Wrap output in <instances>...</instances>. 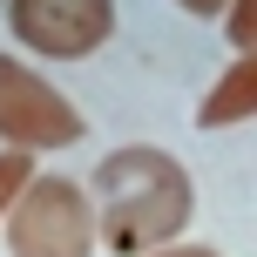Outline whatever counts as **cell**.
I'll return each instance as SVG.
<instances>
[{
  "instance_id": "cell-7",
  "label": "cell",
  "mask_w": 257,
  "mask_h": 257,
  "mask_svg": "<svg viewBox=\"0 0 257 257\" xmlns=\"http://www.w3.org/2000/svg\"><path fill=\"white\" fill-rule=\"evenodd\" d=\"M223 34H230L237 54L257 48V0H230V14H223Z\"/></svg>"
},
{
  "instance_id": "cell-9",
  "label": "cell",
  "mask_w": 257,
  "mask_h": 257,
  "mask_svg": "<svg viewBox=\"0 0 257 257\" xmlns=\"http://www.w3.org/2000/svg\"><path fill=\"white\" fill-rule=\"evenodd\" d=\"M149 257H223V250H210V244H183V237H176V244H163V250H149Z\"/></svg>"
},
{
  "instance_id": "cell-8",
  "label": "cell",
  "mask_w": 257,
  "mask_h": 257,
  "mask_svg": "<svg viewBox=\"0 0 257 257\" xmlns=\"http://www.w3.org/2000/svg\"><path fill=\"white\" fill-rule=\"evenodd\" d=\"M183 14H196V21H223L230 14V0H176Z\"/></svg>"
},
{
  "instance_id": "cell-5",
  "label": "cell",
  "mask_w": 257,
  "mask_h": 257,
  "mask_svg": "<svg viewBox=\"0 0 257 257\" xmlns=\"http://www.w3.org/2000/svg\"><path fill=\"white\" fill-rule=\"evenodd\" d=\"M250 115H257V48L237 54V61L210 81V95L196 102V128H237Z\"/></svg>"
},
{
  "instance_id": "cell-6",
  "label": "cell",
  "mask_w": 257,
  "mask_h": 257,
  "mask_svg": "<svg viewBox=\"0 0 257 257\" xmlns=\"http://www.w3.org/2000/svg\"><path fill=\"white\" fill-rule=\"evenodd\" d=\"M27 183H34V156L27 149H0V230H7V210L21 203Z\"/></svg>"
},
{
  "instance_id": "cell-1",
  "label": "cell",
  "mask_w": 257,
  "mask_h": 257,
  "mask_svg": "<svg viewBox=\"0 0 257 257\" xmlns=\"http://www.w3.org/2000/svg\"><path fill=\"white\" fill-rule=\"evenodd\" d=\"M88 196H95V217H102V244L122 257H149V250L176 244L196 210L190 169L156 142L108 149L88 176Z\"/></svg>"
},
{
  "instance_id": "cell-4",
  "label": "cell",
  "mask_w": 257,
  "mask_h": 257,
  "mask_svg": "<svg viewBox=\"0 0 257 257\" xmlns=\"http://www.w3.org/2000/svg\"><path fill=\"white\" fill-rule=\"evenodd\" d=\"M7 27L41 61H81L115 34V0H7Z\"/></svg>"
},
{
  "instance_id": "cell-3",
  "label": "cell",
  "mask_w": 257,
  "mask_h": 257,
  "mask_svg": "<svg viewBox=\"0 0 257 257\" xmlns=\"http://www.w3.org/2000/svg\"><path fill=\"white\" fill-rule=\"evenodd\" d=\"M81 128H88L81 108L68 102L48 75H34L21 54L0 48V142H7V149H27V156L75 149Z\"/></svg>"
},
{
  "instance_id": "cell-2",
  "label": "cell",
  "mask_w": 257,
  "mask_h": 257,
  "mask_svg": "<svg viewBox=\"0 0 257 257\" xmlns=\"http://www.w3.org/2000/svg\"><path fill=\"white\" fill-rule=\"evenodd\" d=\"M7 257H95L102 244V217L81 176H34L21 190V203L7 210L0 230Z\"/></svg>"
}]
</instances>
